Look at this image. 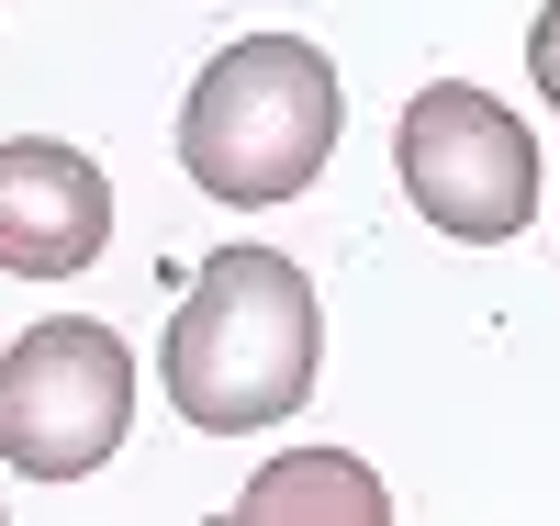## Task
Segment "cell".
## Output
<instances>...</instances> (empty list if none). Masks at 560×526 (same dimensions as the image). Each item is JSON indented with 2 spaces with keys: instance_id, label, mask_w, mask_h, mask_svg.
I'll return each instance as SVG.
<instances>
[{
  "instance_id": "1",
  "label": "cell",
  "mask_w": 560,
  "mask_h": 526,
  "mask_svg": "<svg viewBox=\"0 0 560 526\" xmlns=\"http://www.w3.org/2000/svg\"><path fill=\"white\" fill-rule=\"evenodd\" d=\"M325 370V303L314 280L280 247H224L202 258L191 303L168 314L158 381L168 404L202 425V437H247V425H280Z\"/></svg>"
},
{
  "instance_id": "3",
  "label": "cell",
  "mask_w": 560,
  "mask_h": 526,
  "mask_svg": "<svg viewBox=\"0 0 560 526\" xmlns=\"http://www.w3.org/2000/svg\"><path fill=\"white\" fill-rule=\"evenodd\" d=\"M393 168H404V202L438 235H459V247H504L538 213V135L471 79H427L404 102Z\"/></svg>"
},
{
  "instance_id": "4",
  "label": "cell",
  "mask_w": 560,
  "mask_h": 526,
  "mask_svg": "<svg viewBox=\"0 0 560 526\" xmlns=\"http://www.w3.org/2000/svg\"><path fill=\"white\" fill-rule=\"evenodd\" d=\"M135 425V359L113 325L90 314H45L0 348V459L34 482H79L102 470Z\"/></svg>"
},
{
  "instance_id": "6",
  "label": "cell",
  "mask_w": 560,
  "mask_h": 526,
  "mask_svg": "<svg viewBox=\"0 0 560 526\" xmlns=\"http://www.w3.org/2000/svg\"><path fill=\"white\" fill-rule=\"evenodd\" d=\"M236 515H247V526H303V515H337V526H382V515H393V493L370 482V470H359L348 448H292V459H269L258 482L236 493Z\"/></svg>"
},
{
  "instance_id": "7",
  "label": "cell",
  "mask_w": 560,
  "mask_h": 526,
  "mask_svg": "<svg viewBox=\"0 0 560 526\" xmlns=\"http://www.w3.org/2000/svg\"><path fill=\"white\" fill-rule=\"evenodd\" d=\"M527 79H538V102L560 113V0H549V12L527 23Z\"/></svg>"
},
{
  "instance_id": "5",
  "label": "cell",
  "mask_w": 560,
  "mask_h": 526,
  "mask_svg": "<svg viewBox=\"0 0 560 526\" xmlns=\"http://www.w3.org/2000/svg\"><path fill=\"white\" fill-rule=\"evenodd\" d=\"M113 247V179L57 135L0 147V269L12 280H79Z\"/></svg>"
},
{
  "instance_id": "2",
  "label": "cell",
  "mask_w": 560,
  "mask_h": 526,
  "mask_svg": "<svg viewBox=\"0 0 560 526\" xmlns=\"http://www.w3.org/2000/svg\"><path fill=\"white\" fill-rule=\"evenodd\" d=\"M337 68L303 34H236L224 57L191 79L179 102V168L202 179V202H292L314 190V168L337 157Z\"/></svg>"
}]
</instances>
